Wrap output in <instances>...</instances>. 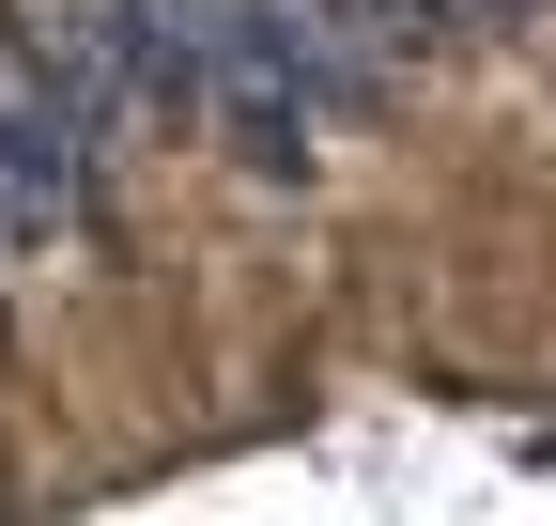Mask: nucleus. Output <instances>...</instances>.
<instances>
[{
	"instance_id": "1",
	"label": "nucleus",
	"mask_w": 556,
	"mask_h": 526,
	"mask_svg": "<svg viewBox=\"0 0 556 526\" xmlns=\"http://www.w3.org/2000/svg\"><path fill=\"white\" fill-rule=\"evenodd\" d=\"M62 217H93V124H62L47 93H0V248H47Z\"/></svg>"
},
{
	"instance_id": "2",
	"label": "nucleus",
	"mask_w": 556,
	"mask_h": 526,
	"mask_svg": "<svg viewBox=\"0 0 556 526\" xmlns=\"http://www.w3.org/2000/svg\"><path fill=\"white\" fill-rule=\"evenodd\" d=\"M356 16L387 32V62H417V47H479V32H526L541 0H356Z\"/></svg>"
}]
</instances>
